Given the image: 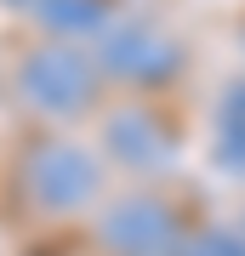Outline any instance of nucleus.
<instances>
[{"label": "nucleus", "mask_w": 245, "mask_h": 256, "mask_svg": "<svg viewBox=\"0 0 245 256\" xmlns=\"http://www.w3.org/2000/svg\"><path fill=\"white\" fill-rule=\"evenodd\" d=\"M0 80L23 126H91L109 102V80L91 46L52 28H23V40L6 52Z\"/></svg>", "instance_id": "nucleus-1"}, {"label": "nucleus", "mask_w": 245, "mask_h": 256, "mask_svg": "<svg viewBox=\"0 0 245 256\" xmlns=\"http://www.w3.org/2000/svg\"><path fill=\"white\" fill-rule=\"evenodd\" d=\"M18 137L12 182L35 222H91L114 188V165L103 160L91 126H18Z\"/></svg>", "instance_id": "nucleus-2"}, {"label": "nucleus", "mask_w": 245, "mask_h": 256, "mask_svg": "<svg viewBox=\"0 0 245 256\" xmlns=\"http://www.w3.org/2000/svg\"><path fill=\"white\" fill-rule=\"evenodd\" d=\"M91 57H97L109 92H171L182 86V74L194 63V46L188 34L160 18V12H143V6H120L91 28Z\"/></svg>", "instance_id": "nucleus-3"}, {"label": "nucleus", "mask_w": 245, "mask_h": 256, "mask_svg": "<svg viewBox=\"0 0 245 256\" xmlns=\"http://www.w3.org/2000/svg\"><path fill=\"white\" fill-rule=\"evenodd\" d=\"M171 194L165 176H137L126 188H109V200L91 210V234H97L103 256H177L194 222Z\"/></svg>", "instance_id": "nucleus-4"}, {"label": "nucleus", "mask_w": 245, "mask_h": 256, "mask_svg": "<svg viewBox=\"0 0 245 256\" xmlns=\"http://www.w3.org/2000/svg\"><path fill=\"white\" fill-rule=\"evenodd\" d=\"M211 148L228 176H245V74H234V86L211 108Z\"/></svg>", "instance_id": "nucleus-5"}]
</instances>
